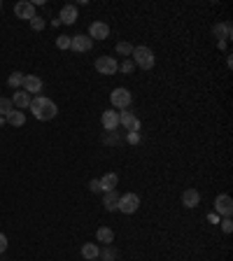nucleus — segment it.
<instances>
[{
  "label": "nucleus",
  "mask_w": 233,
  "mask_h": 261,
  "mask_svg": "<svg viewBox=\"0 0 233 261\" xmlns=\"http://www.w3.org/2000/svg\"><path fill=\"white\" fill-rule=\"evenodd\" d=\"M28 107H31L33 117L40 119V121H49V119H54L58 114L56 103H54L51 98H47V96H33Z\"/></svg>",
  "instance_id": "1"
},
{
  "label": "nucleus",
  "mask_w": 233,
  "mask_h": 261,
  "mask_svg": "<svg viewBox=\"0 0 233 261\" xmlns=\"http://www.w3.org/2000/svg\"><path fill=\"white\" fill-rule=\"evenodd\" d=\"M133 65H138L142 70H151L154 68V51L150 47H133Z\"/></svg>",
  "instance_id": "2"
},
{
  "label": "nucleus",
  "mask_w": 233,
  "mask_h": 261,
  "mask_svg": "<svg viewBox=\"0 0 233 261\" xmlns=\"http://www.w3.org/2000/svg\"><path fill=\"white\" fill-rule=\"evenodd\" d=\"M110 103H112V110H128L131 103H133V96H131L128 89L119 86V89H115V91L110 94Z\"/></svg>",
  "instance_id": "3"
},
{
  "label": "nucleus",
  "mask_w": 233,
  "mask_h": 261,
  "mask_svg": "<svg viewBox=\"0 0 233 261\" xmlns=\"http://www.w3.org/2000/svg\"><path fill=\"white\" fill-rule=\"evenodd\" d=\"M140 208V196L138 194H124V196H119V212L124 214H133L135 210Z\"/></svg>",
  "instance_id": "4"
},
{
  "label": "nucleus",
  "mask_w": 233,
  "mask_h": 261,
  "mask_svg": "<svg viewBox=\"0 0 233 261\" xmlns=\"http://www.w3.org/2000/svg\"><path fill=\"white\" fill-rule=\"evenodd\" d=\"M215 212L219 214V217H231L233 214V198L229 194H219L215 198Z\"/></svg>",
  "instance_id": "5"
},
{
  "label": "nucleus",
  "mask_w": 233,
  "mask_h": 261,
  "mask_svg": "<svg viewBox=\"0 0 233 261\" xmlns=\"http://www.w3.org/2000/svg\"><path fill=\"white\" fill-rule=\"evenodd\" d=\"M96 70L100 75H115L119 70V63L115 56H100V59H96Z\"/></svg>",
  "instance_id": "6"
},
{
  "label": "nucleus",
  "mask_w": 233,
  "mask_h": 261,
  "mask_svg": "<svg viewBox=\"0 0 233 261\" xmlns=\"http://www.w3.org/2000/svg\"><path fill=\"white\" fill-rule=\"evenodd\" d=\"M119 124H121L128 133H140V119L135 117L133 112H128V110L119 112Z\"/></svg>",
  "instance_id": "7"
},
{
  "label": "nucleus",
  "mask_w": 233,
  "mask_h": 261,
  "mask_svg": "<svg viewBox=\"0 0 233 261\" xmlns=\"http://www.w3.org/2000/svg\"><path fill=\"white\" fill-rule=\"evenodd\" d=\"M14 14H17L19 19H28V21H31L35 16V5L31 0H21V2L14 5Z\"/></svg>",
  "instance_id": "8"
},
{
  "label": "nucleus",
  "mask_w": 233,
  "mask_h": 261,
  "mask_svg": "<svg viewBox=\"0 0 233 261\" xmlns=\"http://www.w3.org/2000/svg\"><path fill=\"white\" fill-rule=\"evenodd\" d=\"M23 91L31 96V94H40L42 91V80L37 75H23Z\"/></svg>",
  "instance_id": "9"
},
{
  "label": "nucleus",
  "mask_w": 233,
  "mask_h": 261,
  "mask_svg": "<svg viewBox=\"0 0 233 261\" xmlns=\"http://www.w3.org/2000/svg\"><path fill=\"white\" fill-rule=\"evenodd\" d=\"M91 47H93V40L89 35H75L72 40H70V49L72 51H91Z\"/></svg>",
  "instance_id": "10"
},
{
  "label": "nucleus",
  "mask_w": 233,
  "mask_h": 261,
  "mask_svg": "<svg viewBox=\"0 0 233 261\" xmlns=\"http://www.w3.org/2000/svg\"><path fill=\"white\" fill-rule=\"evenodd\" d=\"M89 35H91V40H107L110 26L105 24V21H93V24L89 26Z\"/></svg>",
  "instance_id": "11"
},
{
  "label": "nucleus",
  "mask_w": 233,
  "mask_h": 261,
  "mask_svg": "<svg viewBox=\"0 0 233 261\" xmlns=\"http://www.w3.org/2000/svg\"><path fill=\"white\" fill-rule=\"evenodd\" d=\"M58 21L72 26L77 21V7H75V5H63V7H61V14H58Z\"/></svg>",
  "instance_id": "12"
},
{
  "label": "nucleus",
  "mask_w": 233,
  "mask_h": 261,
  "mask_svg": "<svg viewBox=\"0 0 233 261\" xmlns=\"http://www.w3.org/2000/svg\"><path fill=\"white\" fill-rule=\"evenodd\" d=\"M100 121H103L105 130H116V126H119V112L116 110H105Z\"/></svg>",
  "instance_id": "13"
},
{
  "label": "nucleus",
  "mask_w": 233,
  "mask_h": 261,
  "mask_svg": "<svg viewBox=\"0 0 233 261\" xmlns=\"http://www.w3.org/2000/svg\"><path fill=\"white\" fill-rule=\"evenodd\" d=\"M182 205L184 208H196V205H200V194L196 189H184L182 191Z\"/></svg>",
  "instance_id": "14"
},
{
  "label": "nucleus",
  "mask_w": 233,
  "mask_h": 261,
  "mask_svg": "<svg viewBox=\"0 0 233 261\" xmlns=\"http://www.w3.org/2000/svg\"><path fill=\"white\" fill-rule=\"evenodd\" d=\"M12 105L17 107V110H26V107L31 105V96L26 94L23 89H19V91H14V98H12Z\"/></svg>",
  "instance_id": "15"
},
{
  "label": "nucleus",
  "mask_w": 233,
  "mask_h": 261,
  "mask_svg": "<svg viewBox=\"0 0 233 261\" xmlns=\"http://www.w3.org/2000/svg\"><path fill=\"white\" fill-rule=\"evenodd\" d=\"M119 184V175L116 173H107L100 178V191H115Z\"/></svg>",
  "instance_id": "16"
},
{
  "label": "nucleus",
  "mask_w": 233,
  "mask_h": 261,
  "mask_svg": "<svg viewBox=\"0 0 233 261\" xmlns=\"http://www.w3.org/2000/svg\"><path fill=\"white\" fill-rule=\"evenodd\" d=\"M103 205H105V210H107V212H115L116 208H119V194H116V189L115 191H105Z\"/></svg>",
  "instance_id": "17"
},
{
  "label": "nucleus",
  "mask_w": 233,
  "mask_h": 261,
  "mask_svg": "<svg viewBox=\"0 0 233 261\" xmlns=\"http://www.w3.org/2000/svg\"><path fill=\"white\" fill-rule=\"evenodd\" d=\"M98 254H100V249H98L96 243H84V245H82V257H84V261L96 259Z\"/></svg>",
  "instance_id": "18"
},
{
  "label": "nucleus",
  "mask_w": 233,
  "mask_h": 261,
  "mask_svg": "<svg viewBox=\"0 0 233 261\" xmlns=\"http://www.w3.org/2000/svg\"><path fill=\"white\" fill-rule=\"evenodd\" d=\"M5 121H7L10 126H23V124H26V114H23L21 110H12L10 114L5 117Z\"/></svg>",
  "instance_id": "19"
},
{
  "label": "nucleus",
  "mask_w": 233,
  "mask_h": 261,
  "mask_svg": "<svg viewBox=\"0 0 233 261\" xmlns=\"http://www.w3.org/2000/svg\"><path fill=\"white\" fill-rule=\"evenodd\" d=\"M212 31H215V35L219 37V40H224V42H226V40H229V37L233 35L231 24H229V21H226V24H217L215 28H212Z\"/></svg>",
  "instance_id": "20"
},
{
  "label": "nucleus",
  "mask_w": 233,
  "mask_h": 261,
  "mask_svg": "<svg viewBox=\"0 0 233 261\" xmlns=\"http://www.w3.org/2000/svg\"><path fill=\"white\" fill-rule=\"evenodd\" d=\"M96 238H98V243H105V245H110V243L115 240V233H112V228H107V226H100V228L96 231Z\"/></svg>",
  "instance_id": "21"
},
{
  "label": "nucleus",
  "mask_w": 233,
  "mask_h": 261,
  "mask_svg": "<svg viewBox=\"0 0 233 261\" xmlns=\"http://www.w3.org/2000/svg\"><path fill=\"white\" fill-rule=\"evenodd\" d=\"M12 110H14V105H12V98H2V96H0V117H7Z\"/></svg>",
  "instance_id": "22"
},
{
  "label": "nucleus",
  "mask_w": 233,
  "mask_h": 261,
  "mask_svg": "<svg viewBox=\"0 0 233 261\" xmlns=\"http://www.w3.org/2000/svg\"><path fill=\"white\" fill-rule=\"evenodd\" d=\"M7 84H10L12 89H19V86L23 84V75L21 72H12L10 77H7Z\"/></svg>",
  "instance_id": "23"
},
{
  "label": "nucleus",
  "mask_w": 233,
  "mask_h": 261,
  "mask_svg": "<svg viewBox=\"0 0 233 261\" xmlns=\"http://www.w3.org/2000/svg\"><path fill=\"white\" fill-rule=\"evenodd\" d=\"M116 54L131 56V54H133V45H131V42H119V45H116Z\"/></svg>",
  "instance_id": "24"
},
{
  "label": "nucleus",
  "mask_w": 233,
  "mask_h": 261,
  "mask_svg": "<svg viewBox=\"0 0 233 261\" xmlns=\"http://www.w3.org/2000/svg\"><path fill=\"white\" fill-rule=\"evenodd\" d=\"M98 257H100L103 261H115V259H116V252L110 247V245H105V249L100 252V254H98Z\"/></svg>",
  "instance_id": "25"
},
{
  "label": "nucleus",
  "mask_w": 233,
  "mask_h": 261,
  "mask_svg": "<svg viewBox=\"0 0 233 261\" xmlns=\"http://www.w3.org/2000/svg\"><path fill=\"white\" fill-rule=\"evenodd\" d=\"M31 26H33V31H42V28H45V19L35 14L33 19H31Z\"/></svg>",
  "instance_id": "26"
},
{
  "label": "nucleus",
  "mask_w": 233,
  "mask_h": 261,
  "mask_svg": "<svg viewBox=\"0 0 233 261\" xmlns=\"http://www.w3.org/2000/svg\"><path fill=\"white\" fill-rule=\"evenodd\" d=\"M70 40H72V37H68V35L56 37V47L58 49H70Z\"/></svg>",
  "instance_id": "27"
},
{
  "label": "nucleus",
  "mask_w": 233,
  "mask_h": 261,
  "mask_svg": "<svg viewBox=\"0 0 233 261\" xmlns=\"http://www.w3.org/2000/svg\"><path fill=\"white\" fill-rule=\"evenodd\" d=\"M133 61H128V59H124V63H119V70L124 72V75H128V72H133Z\"/></svg>",
  "instance_id": "28"
},
{
  "label": "nucleus",
  "mask_w": 233,
  "mask_h": 261,
  "mask_svg": "<svg viewBox=\"0 0 233 261\" xmlns=\"http://www.w3.org/2000/svg\"><path fill=\"white\" fill-rule=\"evenodd\" d=\"M219 224H221V231H224V233H231V231H233V222H231V217H224V219H221Z\"/></svg>",
  "instance_id": "29"
},
{
  "label": "nucleus",
  "mask_w": 233,
  "mask_h": 261,
  "mask_svg": "<svg viewBox=\"0 0 233 261\" xmlns=\"http://www.w3.org/2000/svg\"><path fill=\"white\" fill-rule=\"evenodd\" d=\"M126 143L128 145H140V133H128V135H126Z\"/></svg>",
  "instance_id": "30"
},
{
  "label": "nucleus",
  "mask_w": 233,
  "mask_h": 261,
  "mask_svg": "<svg viewBox=\"0 0 233 261\" xmlns=\"http://www.w3.org/2000/svg\"><path fill=\"white\" fill-rule=\"evenodd\" d=\"M89 189H91L93 194H98V191H100V179H91V182H89Z\"/></svg>",
  "instance_id": "31"
},
{
  "label": "nucleus",
  "mask_w": 233,
  "mask_h": 261,
  "mask_svg": "<svg viewBox=\"0 0 233 261\" xmlns=\"http://www.w3.org/2000/svg\"><path fill=\"white\" fill-rule=\"evenodd\" d=\"M5 249H7V236H5V233H0V254H2Z\"/></svg>",
  "instance_id": "32"
},
{
  "label": "nucleus",
  "mask_w": 233,
  "mask_h": 261,
  "mask_svg": "<svg viewBox=\"0 0 233 261\" xmlns=\"http://www.w3.org/2000/svg\"><path fill=\"white\" fill-rule=\"evenodd\" d=\"M5 124H7V121H5V117H0V126H5Z\"/></svg>",
  "instance_id": "33"
},
{
  "label": "nucleus",
  "mask_w": 233,
  "mask_h": 261,
  "mask_svg": "<svg viewBox=\"0 0 233 261\" xmlns=\"http://www.w3.org/2000/svg\"><path fill=\"white\" fill-rule=\"evenodd\" d=\"M0 10H2V0H0Z\"/></svg>",
  "instance_id": "34"
},
{
  "label": "nucleus",
  "mask_w": 233,
  "mask_h": 261,
  "mask_svg": "<svg viewBox=\"0 0 233 261\" xmlns=\"http://www.w3.org/2000/svg\"><path fill=\"white\" fill-rule=\"evenodd\" d=\"M91 261H96V259H91Z\"/></svg>",
  "instance_id": "35"
}]
</instances>
